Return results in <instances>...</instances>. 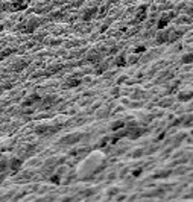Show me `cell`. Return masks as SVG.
I'll use <instances>...</instances> for the list:
<instances>
[{
	"label": "cell",
	"mask_w": 193,
	"mask_h": 202,
	"mask_svg": "<svg viewBox=\"0 0 193 202\" xmlns=\"http://www.w3.org/2000/svg\"><path fill=\"white\" fill-rule=\"evenodd\" d=\"M38 24H40V20H38V18H30L29 23H28V29L32 30V29H35Z\"/></svg>",
	"instance_id": "obj_1"
}]
</instances>
